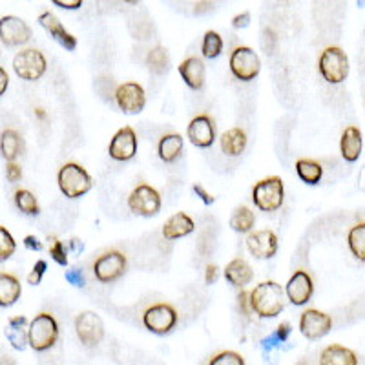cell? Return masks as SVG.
<instances>
[{"instance_id":"42","label":"cell","mask_w":365,"mask_h":365,"mask_svg":"<svg viewBox=\"0 0 365 365\" xmlns=\"http://www.w3.org/2000/svg\"><path fill=\"white\" fill-rule=\"evenodd\" d=\"M5 175H8V179H10L11 183H16V181L22 179V168L15 161H11V163H8V166H5Z\"/></svg>"},{"instance_id":"21","label":"cell","mask_w":365,"mask_h":365,"mask_svg":"<svg viewBox=\"0 0 365 365\" xmlns=\"http://www.w3.org/2000/svg\"><path fill=\"white\" fill-rule=\"evenodd\" d=\"M196 228V223L185 212H175L174 216H170L163 225V238L168 241L190 236Z\"/></svg>"},{"instance_id":"18","label":"cell","mask_w":365,"mask_h":365,"mask_svg":"<svg viewBox=\"0 0 365 365\" xmlns=\"http://www.w3.org/2000/svg\"><path fill=\"white\" fill-rule=\"evenodd\" d=\"M313 278H311L309 272H305V270H296V272L289 278V281H287L285 294L287 300H289L292 305H305V303L313 298Z\"/></svg>"},{"instance_id":"50","label":"cell","mask_w":365,"mask_h":365,"mask_svg":"<svg viewBox=\"0 0 365 365\" xmlns=\"http://www.w3.org/2000/svg\"><path fill=\"white\" fill-rule=\"evenodd\" d=\"M10 86V77H8V71L4 68H0V97L4 96L5 90Z\"/></svg>"},{"instance_id":"13","label":"cell","mask_w":365,"mask_h":365,"mask_svg":"<svg viewBox=\"0 0 365 365\" xmlns=\"http://www.w3.org/2000/svg\"><path fill=\"white\" fill-rule=\"evenodd\" d=\"M108 154L113 161H130L137 154V135L132 126H122L115 132L108 144Z\"/></svg>"},{"instance_id":"31","label":"cell","mask_w":365,"mask_h":365,"mask_svg":"<svg viewBox=\"0 0 365 365\" xmlns=\"http://www.w3.org/2000/svg\"><path fill=\"white\" fill-rule=\"evenodd\" d=\"M254 225L256 216L249 207H238L230 216V227H232L234 232L249 234L254 230Z\"/></svg>"},{"instance_id":"24","label":"cell","mask_w":365,"mask_h":365,"mask_svg":"<svg viewBox=\"0 0 365 365\" xmlns=\"http://www.w3.org/2000/svg\"><path fill=\"white\" fill-rule=\"evenodd\" d=\"M27 320L26 316H15L10 318V322L5 325V338L10 340V344L13 349L16 351H24L26 345L30 344V338H27Z\"/></svg>"},{"instance_id":"30","label":"cell","mask_w":365,"mask_h":365,"mask_svg":"<svg viewBox=\"0 0 365 365\" xmlns=\"http://www.w3.org/2000/svg\"><path fill=\"white\" fill-rule=\"evenodd\" d=\"M296 174L300 175V179L305 185L316 186L323 177V168L322 164L314 161V159H298L296 161Z\"/></svg>"},{"instance_id":"20","label":"cell","mask_w":365,"mask_h":365,"mask_svg":"<svg viewBox=\"0 0 365 365\" xmlns=\"http://www.w3.org/2000/svg\"><path fill=\"white\" fill-rule=\"evenodd\" d=\"M177 71L185 80V85L190 88V90H201L205 86V77H207V71H205V64L199 57H186L183 63L177 66Z\"/></svg>"},{"instance_id":"46","label":"cell","mask_w":365,"mask_h":365,"mask_svg":"<svg viewBox=\"0 0 365 365\" xmlns=\"http://www.w3.org/2000/svg\"><path fill=\"white\" fill-rule=\"evenodd\" d=\"M52 2L63 10H79L85 0H52Z\"/></svg>"},{"instance_id":"26","label":"cell","mask_w":365,"mask_h":365,"mask_svg":"<svg viewBox=\"0 0 365 365\" xmlns=\"http://www.w3.org/2000/svg\"><path fill=\"white\" fill-rule=\"evenodd\" d=\"M219 144H221L223 154L228 155V157H238L247 148V133L238 126L230 128V130L223 133L221 139H219Z\"/></svg>"},{"instance_id":"39","label":"cell","mask_w":365,"mask_h":365,"mask_svg":"<svg viewBox=\"0 0 365 365\" xmlns=\"http://www.w3.org/2000/svg\"><path fill=\"white\" fill-rule=\"evenodd\" d=\"M49 256H52V260L55 261L60 267H66L68 265V249H66V245L63 241H58L57 238L52 239V243H49Z\"/></svg>"},{"instance_id":"4","label":"cell","mask_w":365,"mask_h":365,"mask_svg":"<svg viewBox=\"0 0 365 365\" xmlns=\"http://www.w3.org/2000/svg\"><path fill=\"white\" fill-rule=\"evenodd\" d=\"M318 69L327 82L340 85L349 75V57L338 46H329L322 52L318 60Z\"/></svg>"},{"instance_id":"5","label":"cell","mask_w":365,"mask_h":365,"mask_svg":"<svg viewBox=\"0 0 365 365\" xmlns=\"http://www.w3.org/2000/svg\"><path fill=\"white\" fill-rule=\"evenodd\" d=\"M27 338L33 351H48L58 338V323L49 313H41L33 318L27 329Z\"/></svg>"},{"instance_id":"16","label":"cell","mask_w":365,"mask_h":365,"mask_svg":"<svg viewBox=\"0 0 365 365\" xmlns=\"http://www.w3.org/2000/svg\"><path fill=\"white\" fill-rule=\"evenodd\" d=\"M186 137L197 148H208L216 141V124L207 113L196 115L186 126Z\"/></svg>"},{"instance_id":"56","label":"cell","mask_w":365,"mask_h":365,"mask_svg":"<svg viewBox=\"0 0 365 365\" xmlns=\"http://www.w3.org/2000/svg\"><path fill=\"white\" fill-rule=\"evenodd\" d=\"M296 365H309L307 362H300V364H296Z\"/></svg>"},{"instance_id":"36","label":"cell","mask_w":365,"mask_h":365,"mask_svg":"<svg viewBox=\"0 0 365 365\" xmlns=\"http://www.w3.org/2000/svg\"><path fill=\"white\" fill-rule=\"evenodd\" d=\"M291 331H292L291 323L289 322L280 323L274 333L270 334V336H267V338L261 340V347H263V351H270L274 349V347H278V345L285 344L287 338L291 336Z\"/></svg>"},{"instance_id":"45","label":"cell","mask_w":365,"mask_h":365,"mask_svg":"<svg viewBox=\"0 0 365 365\" xmlns=\"http://www.w3.org/2000/svg\"><path fill=\"white\" fill-rule=\"evenodd\" d=\"M24 245H26V249L33 250V252H41L44 249L43 241L37 238V236H26L24 238Z\"/></svg>"},{"instance_id":"14","label":"cell","mask_w":365,"mask_h":365,"mask_svg":"<svg viewBox=\"0 0 365 365\" xmlns=\"http://www.w3.org/2000/svg\"><path fill=\"white\" fill-rule=\"evenodd\" d=\"M247 250L256 260H270L278 252V236L270 228H260L252 230L247 236Z\"/></svg>"},{"instance_id":"8","label":"cell","mask_w":365,"mask_h":365,"mask_svg":"<svg viewBox=\"0 0 365 365\" xmlns=\"http://www.w3.org/2000/svg\"><path fill=\"white\" fill-rule=\"evenodd\" d=\"M46 57L43 52H38L35 48H26L19 52L13 58V69H15L16 77H21L22 80H38L46 74Z\"/></svg>"},{"instance_id":"33","label":"cell","mask_w":365,"mask_h":365,"mask_svg":"<svg viewBox=\"0 0 365 365\" xmlns=\"http://www.w3.org/2000/svg\"><path fill=\"white\" fill-rule=\"evenodd\" d=\"M170 57L168 52L163 48V46H155L148 52L146 55V66L154 75H164L168 71Z\"/></svg>"},{"instance_id":"7","label":"cell","mask_w":365,"mask_h":365,"mask_svg":"<svg viewBox=\"0 0 365 365\" xmlns=\"http://www.w3.org/2000/svg\"><path fill=\"white\" fill-rule=\"evenodd\" d=\"M230 71L236 79L243 80V82H250L260 75L261 60L258 57V53L249 46H238L230 53V60H228Z\"/></svg>"},{"instance_id":"49","label":"cell","mask_w":365,"mask_h":365,"mask_svg":"<svg viewBox=\"0 0 365 365\" xmlns=\"http://www.w3.org/2000/svg\"><path fill=\"white\" fill-rule=\"evenodd\" d=\"M212 5H214V0H199V2H196L194 13H196V15H203V13H207V11L210 10Z\"/></svg>"},{"instance_id":"54","label":"cell","mask_w":365,"mask_h":365,"mask_svg":"<svg viewBox=\"0 0 365 365\" xmlns=\"http://www.w3.org/2000/svg\"><path fill=\"white\" fill-rule=\"evenodd\" d=\"M122 2H126V4L135 5V4H139V2H141V0H122Z\"/></svg>"},{"instance_id":"47","label":"cell","mask_w":365,"mask_h":365,"mask_svg":"<svg viewBox=\"0 0 365 365\" xmlns=\"http://www.w3.org/2000/svg\"><path fill=\"white\" fill-rule=\"evenodd\" d=\"M238 302H239V307H241V311H243V314H249L252 309H250V302H249V292L241 291L238 294Z\"/></svg>"},{"instance_id":"17","label":"cell","mask_w":365,"mask_h":365,"mask_svg":"<svg viewBox=\"0 0 365 365\" xmlns=\"http://www.w3.org/2000/svg\"><path fill=\"white\" fill-rule=\"evenodd\" d=\"M333 329L331 316L318 309H307L300 318V333L307 340H322Z\"/></svg>"},{"instance_id":"25","label":"cell","mask_w":365,"mask_h":365,"mask_svg":"<svg viewBox=\"0 0 365 365\" xmlns=\"http://www.w3.org/2000/svg\"><path fill=\"white\" fill-rule=\"evenodd\" d=\"M185 139L179 133H164L157 143V154L164 163H174L183 154Z\"/></svg>"},{"instance_id":"40","label":"cell","mask_w":365,"mask_h":365,"mask_svg":"<svg viewBox=\"0 0 365 365\" xmlns=\"http://www.w3.org/2000/svg\"><path fill=\"white\" fill-rule=\"evenodd\" d=\"M46 270H48V263L44 260H38L37 263L33 265L32 272L27 274V283L30 285H38L43 281V276L46 274Z\"/></svg>"},{"instance_id":"9","label":"cell","mask_w":365,"mask_h":365,"mask_svg":"<svg viewBox=\"0 0 365 365\" xmlns=\"http://www.w3.org/2000/svg\"><path fill=\"white\" fill-rule=\"evenodd\" d=\"M128 208L141 217H154L161 210V194L154 186L141 183L128 196Z\"/></svg>"},{"instance_id":"34","label":"cell","mask_w":365,"mask_h":365,"mask_svg":"<svg viewBox=\"0 0 365 365\" xmlns=\"http://www.w3.org/2000/svg\"><path fill=\"white\" fill-rule=\"evenodd\" d=\"M15 205L22 214H27V216H37L41 212L37 197L33 196L30 190H24V188L15 192Z\"/></svg>"},{"instance_id":"19","label":"cell","mask_w":365,"mask_h":365,"mask_svg":"<svg viewBox=\"0 0 365 365\" xmlns=\"http://www.w3.org/2000/svg\"><path fill=\"white\" fill-rule=\"evenodd\" d=\"M38 24L46 30V32L52 35V38H55L64 49H68V52H74L77 48V38L71 35L69 32H66V27L63 26V22L58 21V16L52 11H44L38 16Z\"/></svg>"},{"instance_id":"29","label":"cell","mask_w":365,"mask_h":365,"mask_svg":"<svg viewBox=\"0 0 365 365\" xmlns=\"http://www.w3.org/2000/svg\"><path fill=\"white\" fill-rule=\"evenodd\" d=\"M21 281L13 274L0 272V307H10L21 298Z\"/></svg>"},{"instance_id":"2","label":"cell","mask_w":365,"mask_h":365,"mask_svg":"<svg viewBox=\"0 0 365 365\" xmlns=\"http://www.w3.org/2000/svg\"><path fill=\"white\" fill-rule=\"evenodd\" d=\"M57 183L60 192H63L66 197H69V199L82 197L85 194H88V192L91 190V186H93V179H91V175L88 174V170L77 163L63 164L57 174Z\"/></svg>"},{"instance_id":"32","label":"cell","mask_w":365,"mask_h":365,"mask_svg":"<svg viewBox=\"0 0 365 365\" xmlns=\"http://www.w3.org/2000/svg\"><path fill=\"white\" fill-rule=\"evenodd\" d=\"M347 245L355 258L365 263V223H356L347 234Z\"/></svg>"},{"instance_id":"48","label":"cell","mask_w":365,"mask_h":365,"mask_svg":"<svg viewBox=\"0 0 365 365\" xmlns=\"http://www.w3.org/2000/svg\"><path fill=\"white\" fill-rule=\"evenodd\" d=\"M217 267L216 265H207V270H205V281H207V285H212V283H216L217 281Z\"/></svg>"},{"instance_id":"22","label":"cell","mask_w":365,"mask_h":365,"mask_svg":"<svg viewBox=\"0 0 365 365\" xmlns=\"http://www.w3.org/2000/svg\"><path fill=\"white\" fill-rule=\"evenodd\" d=\"M362 144H364V139H362V132L358 126H347L342 133V139H340V152H342V157L347 161V163H355L358 161L362 154Z\"/></svg>"},{"instance_id":"52","label":"cell","mask_w":365,"mask_h":365,"mask_svg":"<svg viewBox=\"0 0 365 365\" xmlns=\"http://www.w3.org/2000/svg\"><path fill=\"white\" fill-rule=\"evenodd\" d=\"M35 115H37L41 121H46V111H44L43 108H37V110H35Z\"/></svg>"},{"instance_id":"15","label":"cell","mask_w":365,"mask_h":365,"mask_svg":"<svg viewBox=\"0 0 365 365\" xmlns=\"http://www.w3.org/2000/svg\"><path fill=\"white\" fill-rule=\"evenodd\" d=\"M32 38V27L26 22L15 15H5L0 19V41L15 48V46H24Z\"/></svg>"},{"instance_id":"27","label":"cell","mask_w":365,"mask_h":365,"mask_svg":"<svg viewBox=\"0 0 365 365\" xmlns=\"http://www.w3.org/2000/svg\"><path fill=\"white\" fill-rule=\"evenodd\" d=\"M320 365H358V358L344 345H329L320 355Z\"/></svg>"},{"instance_id":"44","label":"cell","mask_w":365,"mask_h":365,"mask_svg":"<svg viewBox=\"0 0 365 365\" xmlns=\"http://www.w3.org/2000/svg\"><path fill=\"white\" fill-rule=\"evenodd\" d=\"M250 24V13L249 11H243V13H239L232 19V27L236 30H241V27H247Z\"/></svg>"},{"instance_id":"53","label":"cell","mask_w":365,"mask_h":365,"mask_svg":"<svg viewBox=\"0 0 365 365\" xmlns=\"http://www.w3.org/2000/svg\"><path fill=\"white\" fill-rule=\"evenodd\" d=\"M0 365H13V360H8V358H2V360H0Z\"/></svg>"},{"instance_id":"10","label":"cell","mask_w":365,"mask_h":365,"mask_svg":"<svg viewBox=\"0 0 365 365\" xmlns=\"http://www.w3.org/2000/svg\"><path fill=\"white\" fill-rule=\"evenodd\" d=\"M143 325L154 334H168L177 325V311L170 303H154L143 313Z\"/></svg>"},{"instance_id":"23","label":"cell","mask_w":365,"mask_h":365,"mask_svg":"<svg viewBox=\"0 0 365 365\" xmlns=\"http://www.w3.org/2000/svg\"><path fill=\"white\" fill-rule=\"evenodd\" d=\"M225 280L234 287H239L243 289L245 285H249L250 281L254 280V272H252V267H250L243 258H234L232 261H228L225 270Z\"/></svg>"},{"instance_id":"1","label":"cell","mask_w":365,"mask_h":365,"mask_svg":"<svg viewBox=\"0 0 365 365\" xmlns=\"http://www.w3.org/2000/svg\"><path fill=\"white\" fill-rule=\"evenodd\" d=\"M249 302L260 318H276L285 307V291L278 281H261L249 292Z\"/></svg>"},{"instance_id":"43","label":"cell","mask_w":365,"mask_h":365,"mask_svg":"<svg viewBox=\"0 0 365 365\" xmlns=\"http://www.w3.org/2000/svg\"><path fill=\"white\" fill-rule=\"evenodd\" d=\"M192 190H194V194H196L197 197H199V199H201L203 203H205V205H212V203L216 201V197L212 196L210 192H207V188H205V186L203 185H194L192 186Z\"/></svg>"},{"instance_id":"41","label":"cell","mask_w":365,"mask_h":365,"mask_svg":"<svg viewBox=\"0 0 365 365\" xmlns=\"http://www.w3.org/2000/svg\"><path fill=\"white\" fill-rule=\"evenodd\" d=\"M64 276H66V281H68L69 285L80 287V289L86 285V278H85V274H82V270L69 269V270H66V274Z\"/></svg>"},{"instance_id":"28","label":"cell","mask_w":365,"mask_h":365,"mask_svg":"<svg viewBox=\"0 0 365 365\" xmlns=\"http://www.w3.org/2000/svg\"><path fill=\"white\" fill-rule=\"evenodd\" d=\"M22 150H24V143H22V137L19 135V132L13 130V128L4 130L2 135H0V154H2V157L8 163H11L22 154Z\"/></svg>"},{"instance_id":"35","label":"cell","mask_w":365,"mask_h":365,"mask_svg":"<svg viewBox=\"0 0 365 365\" xmlns=\"http://www.w3.org/2000/svg\"><path fill=\"white\" fill-rule=\"evenodd\" d=\"M223 52V38L217 32H207L203 37L201 53L205 58H217Z\"/></svg>"},{"instance_id":"12","label":"cell","mask_w":365,"mask_h":365,"mask_svg":"<svg viewBox=\"0 0 365 365\" xmlns=\"http://www.w3.org/2000/svg\"><path fill=\"white\" fill-rule=\"evenodd\" d=\"M75 333L86 347H96L104 338V323L99 314L85 311L75 318Z\"/></svg>"},{"instance_id":"11","label":"cell","mask_w":365,"mask_h":365,"mask_svg":"<svg viewBox=\"0 0 365 365\" xmlns=\"http://www.w3.org/2000/svg\"><path fill=\"white\" fill-rule=\"evenodd\" d=\"M113 97H115L119 110L128 113V115L141 113L146 106V93H144V88L139 82H122L115 88Z\"/></svg>"},{"instance_id":"55","label":"cell","mask_w":365,"mask_h":365,"mask_svg":"<svg viewBox=\"0 0 365 365\" xmlns=\"http://www.w3.org/2000/svg\"><path fill=\"white\" fill-rule=\"evenodd\" d=\"M356 4H358V8H364L365 0H356Z\"/></svg>"},{"instance_id":"51","label":"cell","mask_w":365,"mask_h":365,"mask_svg":"<svg viewBox=\"0 0 365 365\" xmlns=\"http://www.w3.org/2000/svg\"><path fill=\"white\" fill-rule=\"evenodd\" d=\"M69 247L75 250V252H82V249H85V245H82V241H79L77 238H74L71 241H69Z\"/></svg>"},{"instance_id":"6","label":"cell","mask_w":365,"mask_h":365,"mask_svg":"<svg viewBox=\"0 0 365 365\" xmlns=\"http://www.w3.org/2000/svg\"><path fill=\"white\" fill-rule=\"evenodd\" d=\"M128 261L126 256L122 254L121 250L111 249L99 254L91 265L93 276L97 281L101 283H113L126 272Z\"/></svg>"},{"instance_id":"38","label":"cell","mask_w":365,"mask_h":365,"mask_svg":"<svg viewBox=\"0 0 365 365\" xmlns=\"http://www.w3.org/2000/svg\"><path fill=\"white\" fill-rule=\"evenodd\" d=\"M208 365H245V360L236 351H221L212 356Z\"/></svg>"},{"instance_id":"37","label":"cell","mask_w":365,"mask_h":365,"mask_svg":"<svg viewBox=\"0 0 365 365\" xmlns=\"http://www.w3.org/2000/svg\"><path fill=\"white\" fill-rule=\"evenodd\" d=\"M16 250V243L11 232L8 228L0 227V263L2 261H8L11 256L15 254Z\"/></svg>"},{"instance_id":"3","label":"cell","mask_w":365,"mask_h":365,"mask_svg":"<svg viewBox=\"0 0 365 365\" xmlns=\"http://www.w3.org/2000/svg\"><path fill=\"white\" fill-rule=\"evenodd\" d=\"M285 199V185L280 175H270L258 181L252 188V201L261 212L280 210Z\"/></svg>"}]
</instances>
